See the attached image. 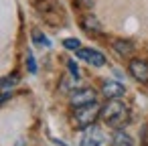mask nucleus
<instances>
[{
  "mask_svg": "<svg viewBox=\"0 0 148 146\" xmlns=\"http://www.w3.org/2000/svg\"><path fill=\"white\" fill-rule=\"evenodd\" d=\"M112 47H114V51H116L118 55H122V57H128V55H132V53H134V43H132V41L118 39V41H114V43H112Z\"/></svg>",
  "mask_w": 148,
  "mask_h": 146,
  "instance_id": "obj_8",
  "label": "nucleus"
},
{
  "mask_svg": "<svg viewBox=\"0 0 148 146\" xmlns=\"http://www.w3.org/2000/svg\"><path fill=\"white\" fill-rule=\"evenodd\" d=\"M69 101L73 108H79V106H85V104H91L95 101V91L91 87H81V89H73L71 95H69Z\"/></svg>",
  "mask_w": 148,
  "mask_h": 146,
  "instance_id": "obj_4",
  "label": "nucleus"
},
{
  "mask_svg": "<svg viewBox=\"0 0 148 146\" xmlns=\"http://www.w3.org/2000/svg\"><path fill=\"white\" fill-rule=\"evenodd\" d=\"M93 2H95V0H79V4H81L83 8H91V6H93Z\"/></svg>",
  "mask_w": 148,
  "mask_h": 146,
  "instance_id": "obj_16",
  "label": "nucleus"
},
{
  "mask_svg": "<svg viewBox=\"0 0 148 146\" xmlns=\"http://www.w3.org/2000/svg\"><path fill=\"white\" fill-rule=\"evenodd\" d=\"M124 91H126V87L120 81H103V85H101V93L108 99H118L124 95Z\"/></svg>",
  "mask_w": 148,
  "mask_h": 146,
  "instance_id": "obj_7",
  "label": "nucleus"
},
{
  "mask_svg": "<svg viewBox=\"0 0 148 146\" xmlns=\"http://www.w3.org/2000/svg\"><path fill=\"white\" fill-rule=\"evenodd\" d=\"M67 67H69V71H71V75H73V77H79V69H77L75 61H69V63H67Z\"/></svg>",
  "mask_w": 148,
  "mask_h": 146,
  "instance_id": "obj_15",
  "label": "nucleus"
},
{
  "mask_svg": "<svg viewBox=\"0 0 148 146\" xmlns=\"http://www.w3.org/2000/svg\"><path fill=\"white\" fill-rule=\"evenodd\" d=\"M101 120L112 128H122L128 122V106L120 99H108V104L101 108Z\"/></svg>",
  "mask_w": 148,
  "mask_h": 146,
  "instance_id": "obj_1",
  "label": "nucleus"
},
{
  "mask_svg": "<svg viewBox=\"0 0 148 146\" xmlns=\"http://www.w3.org/2000/svg\"><path fill=\"white\" fill-rule=\"evenodd\" d=\"M132 77L140 83H148V63L144 59H132L130 65H128Z\"/></svg>",
  "mask_w": 148,
  "mask_h": 146,
  "instance_id": "obj_6",
  "label": "nucleus"
},
{
  "mask_svg": "<svg viewBox=\"0 0 148 146\" xmlns=\"http://www.w3.org/2000/svg\"><path fill=\"white\" fill-rule=\"evenodd\" d=\"M63 45H65V49H71V51L81 49V45H79V41H77V39H65V41H63Z\"/></svg>",
  "mask_w": 148,
  "mask_h": 146,
  "instance_id": "obj_13",
  "label": "nucleus"
},
{
  "mask_svg": "<svg viewBox=\"0 0 148 146\" xmlns=\"http://www.w3.org/2000/svg\"><path fill=\"white\" fill-rule=\"evenodd\" d=\"M99 114H101L99 104H97V101H91V104H85V106L75 108L73 122H75V126H77V128H87V126H91V124L97 120V116H99Z\"/></svg>",
  "mask_w": 148,
  "mask_h": 146,
  "instance_id": "obj_2",
  "label": "nucleus"
},
{
  "mask_svg": "<svg viewBox=\"0 0 148 146\" xmlns=\"http://www.w3.org/2000/svg\"><path fill=\"white\" fill-rule=\"evenodd\" d=\"M81 23H83V29L87 33H101V25H99V21L95 16H83Z\"/></svg>",
  "mask_w": 148,
  "mask_h": 146,
  "instance_id": "obj_10",
  "label": "nucleus"
},
{
  "mask_svg": "<svg viewBox=\"0 0 148 146\" xmlns=\"http://www.w3.org/2000/svg\"><path fill=\"white\" fill-rule=\"evenodd\" d=\"M77 57L83 59L85 63L93 65V67H101V65H106V57H103L99 51L89 49V47H81V49H77Z\"/></svg>",
  "mask_w": 148,
  "mask_h": 146,
  "instance_id": "obj_5",
  "label": "nucleus"
},
{
  "mask_svg": "<svg viewBox=\"0 0 148 146\" xmlns=\"http://www.w3.org/2000/svg\"><path fill=\"white\" fill-rule=\"evenodd\" d=\"M10 97V91H0V104H4Z\"/></svg>",
  "mask_w": 148,
  "mask_h": 146,
  "instance_id": "obj_17",
  "label": "nucleus"
},
{
  "mask_svg": "<svg viewBox=\"0 0 148 146\" xmlns=\"http://www.w3.org/2000/svg\"><path fill=\"white\" fill-rule=\"evenodd\" d=\"M16 83H18V77H16V75L2 77V79H0V91H10V89H12Z\"/></svg>",
  "mask_w": 148,
  "mask_h": 146,
  "instance_id": "obj_11",
  "label": "nucleus"
},
{
  "mask_svg": "<svg viewBox=\"0 0 148 146\" xmlns=\"http://www.w3.org/2000/svg\"><path fill=\"white\" fill-rule=\"evenodd\" d=\"M27 65H29V71H31V73H37V63H35V57H33L31 53L27 55Z\"/></svg>",
  "mask_w": 148,
  "mask_h": 146,
  "instance_id": "obj_14",
  "label": "nucleus"
},
{
  "mask_svg": "<svg viewBox=\"0 0 148 146\" xmlns=\"http://www.w3.org/2000/svg\"><path fill=\"white\" fill-rule=\"evenodd\" d=\"M33 39H35V43L37 45H41V47H49L51 43H49V39L41 33V31H33Z\"/></svg>",
  "mask_w": 148,
  "mask_h": 146,
  "instance_id": "obj_12",
  "label": "nucleus"
},
{
  "mask_svg": "<svg viewBox=\"0 0 148 146\" xmlns=\"http://www.w3.org/2000/svg\"><path fill=\"white\" fill-rule=\"evenodd\" d=\"M112 146H134V142H132V138H130L128 132H124V130L118 128L114 132V136H112Z\"/></svg>",
  "mask_w": 148,
  "mask_h": 146,
  "instance_id": "obj_9",
  "label": "nucleus"
},
{
  "mask_svg": "<svg viewBox=\"0 0 148 146\" xmlns=\"http://www.w3.org/2000/svg\"><path fill=\"white\" fill-rule=\"evenodd\" d=\"M103 140H106L103 130L99 126H95V124L83 128L81 134H79V144L81 146H99V144H103Z\"/></svg>",
  "mask_w": 148,
  "mask_h": 146,
  "instance_id": "obj_3",
  "label": "nucleus"
}]
</instances>
